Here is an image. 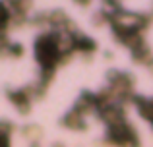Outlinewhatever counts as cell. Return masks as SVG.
<instances>
[{"mask_svg":"<svg viewBox=\"0 0 153 147\" xmlns=\"http://www.w3.org/2000/svg\"><path fill=\"white\" fill-rule=\"evenodd\" d=\"M8 18H10V14H8L6 6H4V4H0V27H2V25H6Z\"/></svg>","mask_w":153,"mask_h":147,"instance_id":"cell-2","label":"cell"},{"mask_svg":"<svg viewBox=\"0 0 153 147\" xmlns=\"http://www.w3.org/2000/svg\"><path fill=\"white\" fill-rule=\"evenodd\" d=\"M60 41L52 35H45V37L39 39L37 43V60L41 62L45 68H52V66L58 62L60 58Z\"/></svg>","mask_w":153,"mask_h":147,"instance_id":"cell-1","label":"cell"}]
</instances>
